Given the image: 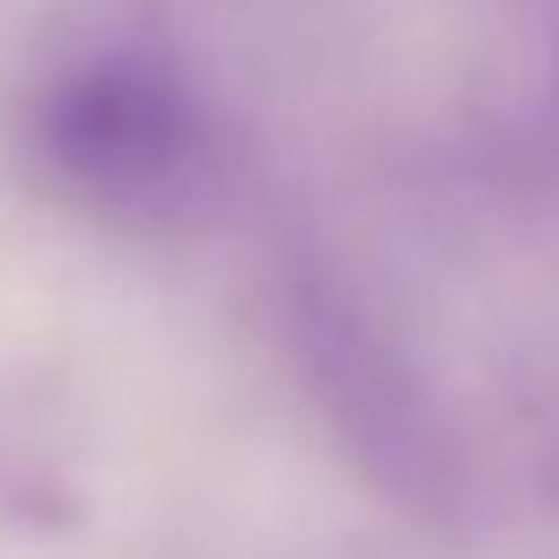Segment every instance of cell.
Masks as SVG:
<instances>
[{"instance_id": "cell-1", "label": "cell", "mask_w": 559, "mask_h": 559, "mask_svg": "<svg viewBox=\"0 0 559 559\" xmlns=\"http://www.w3.org/2000/svg\"><path fill=\"white\" fill-rule=\"evenodd\" d=\"M284 322H292V360L307 376V399L345 444V460L399 513L429 528H460L475 506V475L444 399L406 360V345L337 276H299L284 299Z\"/></svg>"}, {"instance_id": "cell-2", "label": "cell", "mask_w": 559, "mask_h": 559, "mask_svg": "<svg viewBox=\"0 0 559 559\" xmlns=\"http://www.w3.org/2000/svg\"><path fill=\"white\" fill-rule=\"evenodd\" d=\"M62 192L116 223H177L215 185V123L154 55H100L47 85L32 123Z\"/></svg>"}, {"instance_id": "cell-3", "label": "cell", "mask_w": 559, "mask_h": 559, "mask_svg": "<svg viewBox=\"0 0 559 559\" xmlns=\"http://www.w3.org/2000/svg\"><path fill=\"white\" fill-rule=\"evenodd\" d=\"M0 513L32 528L78 521V444L47 391H0Z\"/></svg>"}, {"instance_id": "cell-4", "label": "cell", "mask_w": 559, "mask_h": 559, "mask_svg": "<svg viewBox=\"0 0 559 559\" xmlns=\"http://www.w3.org/2000/svg\"><path fill=\"white\" fill-rule=\"evenodd\" d=\"M536 139H544V162L559 177V0L544 16V85H536Z\"/></svg>"}, {"instance_id": "cell-5", "label": "cell", "mask_w": 559, "mask_h": 559, "mask_svg": "<svg viewBox=\"0 0 559 559\" xmlns=\"http://www.w3.org/2000/svg\"><path fill=\"white\" fill-rule=\"evenodd\" d=\"M536 444H544V483H551V498H559V399H551V414H544Z\"/></svg>"}]
</instances>
